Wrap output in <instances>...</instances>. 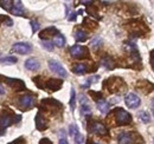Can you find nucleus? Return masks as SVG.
<instances>
[{
	"mask_svg": "<svg viewBox=\"0 0 154 144\" xmlns=\"http://www.w3.org/2000/svg\"><path fill=\"white\" fill-rule=\"evenodd\" d=\"M31 27H32V32L35 33V32H37L39 30V24L37 20H32L31 21Z\"/></svg>",
	"mask_w": 154,
	"mask_h": 144,
	"instance_id": "34",
	"label": "nucleus"
},
{
	"mask_svg": "<svg viewBox=\"0 0 154 144\" xmlns=\"http://www.w3.org/2000/svg\"><path fill=\"white\" fill-rule=\"evenodd\" d=\"M113 115L117 125H127L132 123V115L122 108H115L113 110Z\"/></svg>",
	"mask_w": 154,
	"mask_h": 144,
	"instance_id": "2",
	"label": "nucleus"
},
{
	"mask_svg": "<svg viewBox=\"0 0 154 144\" xmlns=\"http://www.w3.org/2000/svg\"><path fill=\"white\" fill-rule=\"evenodd\" d=\"M83 26L84 27H88L89 30H94V28L97 27V22L90 20L89 18H84V20H83Z\"/></svg>",
	"mask_w": 154,
	"mask_h": 144,
	"instance_id": "25",
	"label": "nucleus"
},
{
	"mask_svg": "<svg viewBox=\"0 0 154 144\" xmlns=\"http://www.w3.org/2000/svg\"><path fill=\"white\" fill-rule=\"evenodd\" d=\"M81 115L84 117H89L91 115V106L85 96L81 97Z\"/></svg>",
	"mask_w": 154,
	"mask_h": 144,
	"instance_id": "15",
	"label": "nucleus"
},
{
	"mask_svg": "<svg viewBox=\"0 0 154 144\" xmlns=\"http://www.w3.org/2000/svg\"><path fill=\"white\" fill-rule=\"evenodd\" d=\"M20 116H13L12 113H10V112H2L1 115H0V129H2V130H5L7 126H10L11 124H13V123H16V122H19L20 121Z\"/></svg>",
	"mask_w": 154,
	"mask_h": 144,
	"instance_id": "5",
	"label": "nucleus"
},
{
	"mask_svg": "<svg viewBox=\"0 0 154 144\" xmlns=\"http://www.w3.org/2000/svg\"><path fill=\"white\" fill-rule=\"evenodd\" d=\"M151 65L153 66V51L151 52Z\"/></svg>",
	"mask_w": 154,
	"mask_h": 144,
	"instance_id": "40",
	"label": "nucleus"
},
{
	"mask_svg": "<svg viewBox=\"0 0 154 144\" xmlns=\"http://www.w3.org/2000/svg\"><path fill=\"white\" fill-rule=\"evenodd\" d=\"M75 39H76V41H78V43H83V41H85L88 39V33L84 32V31H82V30H76V32H75Z\"/></svg>",
	"mask_w": 154,
	"mask_h": 144,
	"instance_id": "22",
	"label": "nucleus"
},
{
	"mask_svg": "<svg viewBox=\"0 0 154 144\" xmlns=\"http://www.w3.org/2000/svg\"><path fill=\"white\" fill-rule=\"evenodd\" d=\"M0 94H5V89L2 88V85L0 84Z\"/></svg>",
	"mask_w": 154,
	"mask_h": 144,
	"instance_id": "39",
	"label": "nucleus"
},
{
	"mask_svg": "<svg viewBox=\"0 0 154 144\" xmlns=\"http://www.w3.org/2000/svg\"><path fill=\"white\" fill-rule=\"evenodd\" d=\"M35 122H36V128L38 131H44L49 128V121H48V118H45V116L42 113V111L37 112Z\"/></svg>",
	"mask_w": 154,
	"mask_h": 144,
	"instance_id": "12",
	"label": "nucleus"
},
{
	"mask_svg": "<svg viewBox=\"0 0 154 144\" xmlns=\"http://www.w3.org/2000/svg\"><path fill=\"white\" fill-rule=\"evenodd\" d=\"M13 16H17V17H25V10H24V6H23V2L20 0L17 1H13V5H12V8H11V12Z\"/></svg>",
	"mask_w": 154,
	"mask_h": 144,
	"instance_id": "14",
	"label": "nucleus"
},
{
	"mask_svg": "<svg viewBox=\"0 0 154 144\" xmlns=\"http://www.w3.org/2000/svg\"><path fill=\"white\" fill-rule=\"evenodd\" d=\"M100 79V77L98 76H94V77H91V78H89V79H87V83L82 86V88H84V89H88L91 84H94V83H96L97 80Z\"/></svg>",
	"mask_w": 154,
	"mask_h": 144,
	"instance_id": "28",
	"label": "nucleus"
},
{
	"mask_svg": "<svg viewBox=\"0 0 154 144\" xmlns=\"http://www.w3.org/2000/svg\"><path fill=\"white\" fill-rule=\"evenodd\" d=\"M63 85V80L60 79H55V78H50L44 83V89L49 91H58L60 90Z\"/></svg>",
	"mask_w": 154,
	"mask_h": 144,
	"instance_id": "13",
	"label": "nucleus"
},
{
	"mask_svg": "<svg viewBox=\"0 0 154 144\" xmlns=\"http://www.w3.org/2000/svg\"><path fill=\"white\" fill-rule=\"evenodd\" d=\"M49 69L52 72L57 73L58 76L63 77V78H65V77L68 76L66 70L63 68V65H62L60 63H58L57 60H49Z\"/></svg>",
	"mask_w": 154,
	"mask_h": 144,
	"instance_id": "11",
	"label": "nucleus"
},
{
	"mask_svg": "<svg viewBox=\"0 0 154 144\" xmlns=\"http://www.w3.org/2000/svg\"><path fill=\"white\" fill-rule=\"evenodd\" d=\"M125 103L127 105V108L129 109H137L141 105V99L139 96H136L135 93H127L125 97Z\"/></svg>",
	"mask_w": 154,
	"mask_h": 144,
	"instance_id": "9",
	"label": "nucleus"
},
{
	"mask_svg": "<svg viewBox=\"0 0 154 144\" xmlns=\"http://www.w3.org/2000/svg\"><path fill=\"white\" fill-rule=\"evenodd\" d=\"M0 79H2L5 84H7L12 90L14 91H24L26 89V85L21 79L10 78V77H5V76H0Z\"/></svg>",
	"mask_w": 154,
	"mask_h": 144,
	"instance_id": "4",
	"label": "nucleus"
},
{
	"mask_svg": "<svg viewBox=\"0 0 154 144\" xmlns=\"http://www.w3.org/2000/svg\"><path fill=\"white\" fill-rule=\"evenodd\" d=\"M139 118H140L141 122L145 123V124L151 123V115H149L147 111H140V112H139Z\"/></svg>",
	"mask_w": 154,
	"mask_h": 144,
	"instance_id": "23",
	"label": "nucleus"
},
{
	"mask_svg": "<svg viewBox=\"0 0 154 144\" xmlns=\"http://www.w3.org/2000/svg\"><path fill=\"white\" fill-rule=\"evenodd\" d=\"M91 46L94 47V49H98V47H101L102 46V39L101 38H94L93 40H91Z\"/></svg>",
	"mask_w": 154,
	"mask_h": 144,
	"instance_id": "32",
	"label": "nucleus"
},
{
	"mask_svg": "<svg viewBox=\"0 0 154 144\" xmlns=\"http://www.w3.org/2000/svg\"><path fill=\"white\" fill-rule=\"evenodd\" d=\"M88 126H89V132H91V134H95V135H98V136H108L109 135L108 129L103 125L101 122L91 121Z\"/></svg>",
	"mask_w": 154,
	"mask_h": 144,
	"instance_id": "6",
	"label": "nucleus"
},
{
	"mask_svg": "<svg viewBox=\"0 0 154 144\" xmlns=\"http://www.w3.org/2000/svg\"><path fill=\"white\" fill-rule=\"evenodd\" d=\"M69 134H70V136H72V137H75L77 134H78V128H77L76 124H71V125H70Z\"/></svg>",
	"mask_w": 154,
	"mask_h": 144,
	"instance_id": "33",
	"label": "nucleus"
},
{
	"mask_svg": "<svg viewBox=\"0 0 154 144\" xmlns=\"http://www.w3.org/2000/svg\"><path fill=\"white\" fill-rule=\"evenodd\" d=\"M7 18H8V17H6V16H1V14H0V24H1V21H5Z\"/></svg>",
	"mask_w": 154,
	"mask_h": 144,
	"instance_id": "38",
	"label": "nucleus"
},
{
	"mask_svg": "<svg viewBox=\"0 0 154 144\" xmlns=\"http://www.w3.org/2000/svg\"><path fill=\"white\" fill-rule=\"evenodd\" d=\"M101 64H102L106 69H108V70H113V69H115V66H116V62H114V59H113L112 57H109V56L102 58V59H101Z\"/></svg>",
	"mask_w": 154,
	"mask_h": 144,
	"instance_id": "18",
	"label": "nucleus"
},
{
	"mask_svg": "<svg viewBox=\"0 0 154 144\" xmlns=\"http://www.w3.org/2000/svg\"><path fill=\"white\" fill-rule=\"evenodd\" d=\"M36 103V97L33 94H24L18 98V106L21 110H30Z\"/></svg>",
	"mask_w": 154,
	"mask_h": 144,
	"instance_id": "7",
	"label": "nucleus"
},
{
	"mask_svg": "<svg viewBox=\"0 0 154 144\" xmlns=\"http://www.w3.org/2000/svg\"><path fill=\"white\" fill-rule=\"evenodd\" d=\"M72 72L76 73V74H84V73L88 72V66H87V64H82V63L76 64L72 68Z\"/></svg>",
	"mask_w": 154,
	"mask_h": 144,
	"instance_id": "21",
	"label": "nucleus"
},
{
	"mask_svg": "<svg viewBox=\"0 0 154 144\" xmlns=\"http://www.w3.org/2000/svg\"><path fill=\"white\" fill-rule=\"evenodd\" d=\"M97 105V109H98V111L102 113V115H107L108 112H109V110H110V104L108 103V102H106V100H100V102H97L96 103Z\"/></svg>",
	"mask_w": 154,
	"mask_h": 144,
	"instance_id": "19",
	"label": "nucleus"
},
{
	"mask_svg": "<svg viewBox=\"0 0 154 144\" xmlns=\"http://www.w3.org/2000/svg\"><path fill=\"white\" fill-rule=\"evenodd\" d=\"M57 33H59V31H58L56 27L51 26V27H46V28H44V30L39 33V38H40V39L44 38V40H46L48 37H51V36L55 37Z\"/></svg>",
	"mask_w": 154,
	"mask_h": 144,
	"instance_id": "16",
	"label": "nucleus"
},
{
	"mask_svg": "<svg viewBox=\"0 0 154 144\" xmlns=\"http://www.w3.org/2000/svg\"><path fill=\"white\" fill-rule=\"evenodd\" d=\"M104 84H109L108 86V91L110 93H119L121 94L123 91L126 90V84L123 82L122 78H119V77H112V78H108Z\"/></svg>",
	"mask_w": 154,
	"mask_h": 144,
	"instance_id": "1",
	"label": "nucleus"
},
{
	"mask_svg": "<svg viewBox=\"0 0 154 144\" xmlns=\"http://www.w3.org/2000/svg\"><path fill=\"white\" fill-rule=\"evenodd\" d=\"M89 93H90V96L93 97V99L95 100V102H100V100H102V97H103V94H102V92H95V91H89Z\"/></svg>",
	"mask_w": 154,
	"mask_h": 144,
	"instance_id": "29",
	"label": "nucleus"
},
{
	"mask_svg": "<svg viewBox=\"0 0 154 144\" xmlns=\"http://www.w3.org/2000/svg\"><path fill=\"white\" fill-rule=\"evenodd\" d=\"M42 45H43V47L46 49L48 51H54V46H55V45L52 44V41H50V40L46 39V40H43V41H42Z\"/></svg>",
	"mask_w": 154,
	"mask_h": 144,
	"instance_id": "31",
	"label": "nucleus"
},
{
	"mask_svg": "<svg viewBox=\"0 0 154 144\" xmlns=\"http://www.w3.org/2000/svg\"><path fill=\"white\" fill-rule=\"evenodd\" d=\"M24 66H25V69H27L30 71H36V70H38L39 68H40V64H39L38 59H36V58H29L25 62Z\"/></svg>",
	"mask_w": 154,
	"mask_h": 144,
	"instance_id": "17",
	"label": "nucleus"
},
{
	"mask_svg": "<svg viewBox=\"0 0 154 144\" xmlns=\"http://www.w3.org/2000/svg\"><path fill=\"white\" fill-rule=\"evenodd\" d=\"M136 137L139 136L134 132H121L117 136V142L119 144H134Z\"/></svg>",
	"mask_w": 154,
	"mask_h": 144,
	"instance_id": "10",
	"label": "nucleus"
},
{
	"mask_svg": "<svg viewBox=\"0 0 154 144\" xmlns=\"http://www.w3.org/2000/svg\"><path fill=\"white\" fill-rule=\"evenodd\" d=\"M52 44L57 47H63L65 45V37L63 36L62 33H57L56 36L54 37V41Z\"/></svg>",
	"mask_w": 154,
	"mask_h": 144,
	"instance_id": "20",
	"label": "nucleus"
},
{
	"mask_svg": "<svg viewBox=\"0 0 154 144\" xmlns=\"http://www.w3.org/2000/svg\"><path fill=\"white\" fill-rule=\"evenodd\" d=\"M77 17V12H71L69 16H68V20L69 21H75Z\"/></svg>",
	"mask_w": 154,
	"mask_h": 144,
	"instance_id": "36",
	"label": "nucleus"
},
{
	"mask_svg": "<svg viewBox=\"0 0 154 144\" xmlns=\"http://www.w3.org/2000/svg\"><path fill=\"white\" fill-rule=\"evenodd\" d=\"M84 142H85V137L81 132H78L76 136L74 137V143L75 144H84Z\"/></svg>",
	"mask_w": 154,
	"mask_h": 144,
	"instance_id": "30",
	"label": "nucleus"
},
{
	"mask_svg": "<svg viewBox=\"0 0 154 144\" xmlns=\"http://www.w3.org/2000/svg\"><path fill=\"white\" fill-rule=\"evenodd\" d=\"M70 54L75 59H88L90 56V52H89V49L87 46L74 45L70 47Z\"/></svg>",
	"mask_w": 154,
	"mask_h": 144,
	"instance_id": "3",
	"label": "nucleus"
},
{
	"mask_svg": "<svg viewBox=\"0 0 154 144\" xmlns=\"http://www.w3.org/2000/svg\"><path fill=\"white\" fill-rule=\"evenodd\" d=\"M12 5H13V1L12 0H0V6L4 10H6L7 12H11Z\"/></svg>",
	"mask_w": 154,
	"mask_h": 144,
	"instance_id": "26",
	"label": "nucleus"
},
{
	"mask_svg": "<svg viewBox=\"0 0 154 144\" xmlns=\"http://www.w3.org/2000/svg\"><path fill=\"white\" fill-rule=\"evenodd\" d=\"M70 108H71V111H72V113H74V111H75V108H76V91L75 89L72 88L71 89V92H70Z\"/></svg>",
	"mask_w": 154,
	"mask_h": 144,
	"instance_id": "24",
	"label": "nucleus"
},
{
	"mask_svg": "<svg viewBox=\"0 0 154 144\" xmlns=\"http://www.w3.org/2000/svg\"><path fill=\"white\" fill-rule=\"evenodd\" d=\"M88 144H100V143H97L95 141H90V142H88Z\"/></svg>",
	"mask_w": 154,
	"mask_h": 144,
	"instance_id": "41",
	"label": "nucleus"
},
{
	"mask_svg": "<svg viewBox=\"0 0 154 144\" xmlns=\"http://www.w3.org/2000/svg\"><path fill=\"white\" fill-rule=\"evenodd\" d=\"M58 144H69V142H68V140L65 137H62V138H59Z\"/></svg>",
	"mask_w": 154,
	"mask_h": 144,
	"instance_id": "37",
	"label": "nucleus"
},
{
	"mask_svg": "<svg viewBox=\"0 0 154 144\" xmlns=\"http://www.w3.org/2000/svg\"><path fill=\"white\" fill-rule=\"evenodd\" d=\"M26 143V141L23 138V137H18L17 140H14V141H12L11 143H8V144H25Z\"/></svg>",
	"mask_w": 154,
	"mask_h": 144,
	"instance_id": "35",
	"label": "nucleus"
},
{
	"mask_svg": "<svg viewBox=\"0 0 154 144\" xmlns=\"http://www.w3.org/2000/svg\"><path fill=\"white\" fill-rule=\"evenodd\" d=\"M12 52H16V53L19 54H26L30 53L32 51V45L30 43H26V41H19V43H16L12 49H11Z\"/></svg>",
	"mask_w": 154,
	"mask_h": 144,
	"instance_id": "8",
	"label": "nucleus"
},
{
	"mask_svg": "<svg viewBox=\"0 0 154 144\" xmlns=\"http://www.w3.org/2000/svg\"><path fill=\"white\" fill-rule=\"evenodd\" d=\"M17 62H18V59L16 57H13V56H10V57H6V58L1 59V63L2 64H6V65H13Z\"/></svg>",
	"mask_w": 154,
	"mask_h": 144,
	"instance_id": "27",
	"label": "nucleus"
}]
</instances>
